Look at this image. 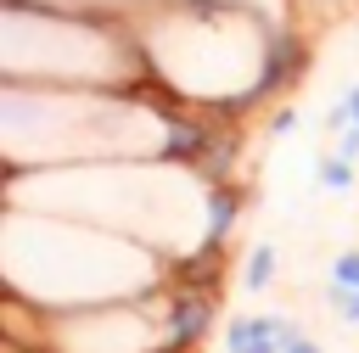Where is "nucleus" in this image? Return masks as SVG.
Instances as JSON below:
<instances>
[{"instance_id": "obj_1", "label": "nucleus", "mask_w": 359, "mask_h": 353, "mask_svg": "<svg viewBox=\"0 0 359 353\" xmlns=\"http://www.w3.org/2000/svg\"><path fill=\"white\" fill-rule=\"evenodd\" d=\"M213 325V291L202 286H174L168 291V314H163V342L174 347H196Z\"/></svg>"}, {"instance_id": "obj_2", "label": "nucleus", "mask_w": 359, "mask_h": 353, "mask_svg": "<svg viewBox=\"0 0 359 353\" xmlns=\"http://www.w3.org/2000/svg\"><path fill=\"white\" fill-rule=\"evenodd\" d=\"M303 78V39L292 34V28H275L269 34V45H264V67H258V95H280L286 84H297Z\"/></svg>"}, {"instance_id": "obj_3", "label": "nucleus", "mask_w": 359, "mask_h": 353, "mask_svg": "<svg viewBox=\"0 0 359 353\" xmlns=\"http://www.w3.org/2000/svg\"><path fill=\"white\" fill-rule=\"evenodd\" d=\"M208 129L196 123V118H174V112H163V157H174V162H202V151H208Z\"/></svg>"}, {"instance_id": "obj_4", "label": "nucleus", "mask_w": 359, "mask_h": 353, "mask_svg": "<svg viewBox=\"0 0 359 353\" xmlns=\"http://www.w3.org/2000/svg\"><path fill=\"white\" fill-rule=\"evenodd\" d=\"M202 202H208L202 241H224V235H230V224H236V213H241V196H236V185H213Z\"/></svg>"}, {"instance_id": "obj_5", "label": "nucleus", "mask_w": 359, "mask_h": 353, "mask_svg": "<svg viewBox=\"0 0 359 353\" xmlns=\"http://www.w3.org/2000/svg\"><path fill=\"white\" fill-rule=\"evenodd\" d=\"M269 331H264V319H252V314H236L230 325H224V353H247L252 342H264ZM275 342V336H269Z\"/></svg>"}, {"instance_id": "obj_6", "label": "nucleus", "mask_w": 359, "mask_h": 353, "mask_svg": "<svg viewBox=\"0 0 359 353\" xmlns=\"http://www.w3.org/2000/svg\"><path fill=\"white\" fill-rule=\"evenodd\" d=\"M275 280V247H252L247 269H241V291H264Z\"/></svg>"}, {"instance_id": "obj_7", "label": "nucleus", "mask_w": 359, "mask_h": 353, "mask_svg": "<svg viewBox=\"0 0 359 353\" xmlns=\"http://www.w3.org/2000/svg\"><path fill=\"white\" fill-rule=\"evenodd\" d=\"M314 179H320L325 191H348V185H353V157H342V151L325 157V162L314 168Z\"/></svg>"}, {"instance_id": "obj_8", "label": "nucleus", "mask_w": 359, "mask_h": 353, "mask_svg": "<svg viewBox=\"0 0 359 353\" xmlns=\"http://www.w3.org/2000/svg\"><path fill=\"white\" fill-rule=\"evenodd\" d=\"M331 286H337V291H353V286H359V247L337 252V263H331Z\"/></svg>"}, {"instance_id": "obj_9", "label": "nucleus", "mask_w": 359, "mask_h": 353, "mask_svg": "<svg viewBox=\"0 0 359 353\" xmlns=\"http://www.w3.org/2000/svg\"><path fill=\"white\" fill-rule=\"evenodd\" d=\"M325 297H331V303H337V314H342V319H348V325H359V286H353V291H337V286H331V291H325Z\"/></svg>"}, {"instance_id": "obj_10", "label": "nucleus", "mask_w": 359, "mask_h": 353, "mask_svg": "<svg viewBox=\"0 0 359 353\" xmlns=\"http://www.w3.org/2000/svg\"><path fill=\"white\" fill-rule=\"evenodd\" d=\"M292 123H297V112H292V106H280V112L269 118V134H292Z\"/></svg>"}, {"instance_id": "obj_11", "label": "nucleus", "mask_w": 359, "mask_h": 353, "mask_svg": "<svg viewBox=\"0 0 359 353\" xmlns=\"http://www.w3.org/2000/svg\"><path fill=\"white\" fill-rule=\"evenodd\" d=\"M280 353H325V347H320V342H314V336H292V342H286V347H280Z\"/></svg>"}, {"instance_id": "obj_12", "label": "nucleus", "mask_w": 359, "mask_h": 353, "mask_svg": "<svg viewBox=\"0 0 359 353\" xmlns=\"http://www.w3.org/2000/svg\"><path fill=\"white\" fill-rule=\"evenodd\" d=\"M342 106H348V123H359V84H353V90L342 95Z\"/></svg>"}, {"instance_id": "obj_13", "label": "nucleus", "mask_w": 359, "mask_h": 353, "mask_svg": "<svg viewBox=\"0 0 359 353\" xmlns=\"http://www.w3.org/2000/svg\"><path fill=\"white\" fill-rule=\"evenodd\" d=\"M247 353H280V342H269V336H264V342H252Z\"/></svg>"}]
</instances>
